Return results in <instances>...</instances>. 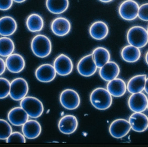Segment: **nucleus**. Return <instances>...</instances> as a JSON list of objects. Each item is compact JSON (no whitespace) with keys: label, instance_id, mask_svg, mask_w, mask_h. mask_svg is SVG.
I'll list each match as a JSON object with an SVG mask.
<instances>
[{"label":"nucleus","instance_id":"nucleus-37","mask_svg":"<svg viewBox=\"0 0 148 147\" xmlns=\"http://www.w3.org/2000/svg\"><path fill=\"white\" fill-rule=\"evenodd\" d=\"M100 1L102 2L103 3H109L110 2L112 1L113 0H99Z\"/></svg>","mask_w":148,"mask_h":147},{"label":"nucleus","instance_id":"nucleus-8","mask_svg":"<svg viewBox=\"0 0 148 147\" xmlns=\"http://www.w3.org/2000/svg\"><path fill=\"white\" fill-rule=\"evenodd\" d=\"M131 127L128 121L125 119H118L110 124L109 132L111 136L115 139H121L129 133Z\"/></svg>","mask_w":148,"mask_h":147},{"label":"nucleus","instance_id":"nucleus-14","mask_svg":"<svg viewBox=\"0 0 148 147\" xmlns=\"http://www.w3.org/2000/svg\"><path fill=\"white\" fill-rule=\"evenodd\" d=\"M6 68L10 72L18 73L23 70L25 66L24 58L18 54H12L5 60Z\"/></svg>","mask_w":148,"mask_h":147},{"label":"nucleus","instance_id":"nucleus-22","mask_svg":"<svg viewBox=\"0 0 148 147\" xmlns=\"http://www.w3.org/2000/svg\"><path fill=\"white\" fill-rule=\"evenodd\" d=\"M109 33V28L104 22L97 21L90 26L89 33L93 39L101 40L105 39Z\"/></svg>","mask_w":148,"mask_h":147},{"label":"nucleus","instance_id":"nucleus-1","mask_svg":"<svg viewBox=\"0 0 148 147\" xmlns=\"http://www.w3.org/2000/svg\"><path fill=\"white\" fill-rule=\"evenodd\" d=\"M90 101L95 108L102 110L108 109L111 106L113 99L108 90L103 88H98L91 92Z\"/></svg>","mask_w":148,"mask_h":147},{"label":"nucleus","instance_id":"nucleus-2","mask_svg":"<svg viewBox=\"0 0 148 147\" xmlns=\"http://www.w3.org/2000/svg\"><path fill=\"white\" fill-rule=\"evenodd\" d=\"M33 53L40 58L48 57L52 51V43L48 37L39 34L34 37L31 43Z\"/></svg>","mask_w":148,"mask_h":147},{"label":"nucleus","instance_id":"nucleus-33","mask_svg":"<svg viewBox=\"0 0 148 147\" xmlns=\"http://www.w3.org/2000/svg\"><path fill=\"white\" fill-rule=\"evenodd\" d=\"M13 2V0H0V10H8L12 7Z\"/></svg>","mask_w":148,"mask_h":147},{"label":"nucleus","instance_id":"nucleus-40","mask_svg":"<svg viewBox=\"0 0 148 147\" xmlns=\"http://www.w3.org/2000/svg\"><path fill=\"white\" fill-rule=\"evenodd\" d=\"M147 108H148V102Z\"/></svg>","mask_w":148,"mask_h":147},{"label":"nucleus","instance_id":"nucleus-36","mask_svg":"<svg viewBox=\"0 0 148 147\" xmlns=\"http://www.w3.org/2000/svg\"><path fill=\"white\" fill-rule=\"evenodd\" d=\"M26 0H13L14 2L17 3H21L24 2Z\"/></svg>","mask_w":148,"mask_h":147},{"label":"nucleus","instance_id":"nucleus-12","mask_svg":"<svg viewBox=\"0 0 148 147\" xmlns=\"http://www.w3.org/2000/svg\"><path fill=\"white\" fill-rule=\"evenodd\" d=\"M131 128L135 132L142 133L148 128V117L142 112H134L129 119Z\"/></svg>","mask_w":148,"mask_h":147},{"label":"nucleus","instance_id":"nucleus-30","mask_svg":"<svg viewBox=\"0 0 148 147\" xmlns=\"http://www.w3.org/2000/svg\"><path fill=\"white\" fill-rule=\"evenodd\" d=\"M10 83L4 78L0 77V99H4L9 96Z\"/></svg>","mask_w":148,"mask_h":147},{"label":"nucleus","instance_id":"nucleus-16","mask_svg":"<svg viewBox=\"0 0 148 147\" xmlns=\"http://www.w3.org/2000/svg\"><path fill=\"white\" fill-rule=\"evenodd\" d=\"M120 72L119 65L114 61H109L100 68L99 75L104 81L109 82L116 78Z\"/></svg>","mask_w":148,"mask_h":147},{"label":"nucleus","instance_id":"nucleus-24","mask_svg":"<svg viewBox=\"0 0 148 147\" xmlns=\"http://www.w3.org/2000/svg\"><path fill=\"white\" fill-rule=\"evenodd\" d=\"M121 55L123 59L130 63L136 62L140 59L141 51L140 48L131 45L124 47L121 52Z\"/></svg>","mask_w":148,"mask_h":147},{"label":"nucleus","instance_id":"nucleus-31","mask_svg":"<svg viewBox=\"0 0 148 147\" xmlns=\"http://www.w3.org/2000/svg\"><path fill=\"white\" fill-rule=\"evenodd\" d=\"M26 142V138L23 134L19 132H12L6 140L7 143H25Z\"/></svg>","mask_w":148,"mask_h":147},{"label":"nucleus","instance_id":"nucleus-15","mask_svg":"<svg viewBox=\"0 0 148 147\" xmlns=\"http://www.w3.org/2000/svg\"><path fill=\"white\" fill-rule=\"evenodd\" d=\"M51 28L55 35L64 36L68 34L70 32L71 24L70 21L65 17H57L51 23Z\"/></svg>","mask_w":148,"mask_h":147},{"label":"nucleus","instance_id":"nucleus-32","mask_svg":"<svg viewBox=\"0 0 148 147\" xmlns=\"http://www.w3.org/2000/svg\"><path fill=\"white\" fill-rule=\"evenodd\" d=\"M138 16L140 20L148 22V3H144L140 6Z\"/></svg>","mask_w":148,"mask_h":147},{"label":"nucleus","instance_id":"nucleus-39","mask_svg":"<svg viewBox=\"0 0 148 147\" xmlns=\"http://www.w3.org/2000/svg\"><path fill=\"white\" fill-rule=\"evenodd\" d=\"M147 33H148V27L147 30Z\"/></svg>","mask_w":148,"mask_h":147},{"label":"nucleus","instance_id":"nucleus-26","mask_svg":"<svg viewBox=\"0 0 148 147\" xmlns=\"http://www.w3.org/2000/svg\"><path fill=\"white\" fill-rule=\"evenodd\" d=\"M69 6V0H47L46 6L49 12L55 14L65 12Z\"/></svg>","mask_w":148,"mask_h":147},{"label":"nucleus","instance_id":"nucleus-28","mask_svg":"<svg viewBox=\"0 0 148 147\" xmlns=\"http://www.w3.org/2000/svg\"><path fill=\"white\" fill-rule=\"evenodd\" d=\"M14 49V43L11 39L4 36L0 38V56L7 58L13 53Z\"/></svg>","mask_w":148,"mask_h":147},{"label":"nucleus","instance_id":"nucleus-19","mask_svg":"<svg viewBox=\"0 0 148 147\" xmlns=\"http://www.w3.org/2000/svg\"><path fill=\"white\" fill-rule=\"evenodd\" d=\"M22 131L25 138L34 140L39 137L41 133L40 123L36 120H28L22 126Z\"/></svg>","mask_w":148,"mask_h":147},{"label":"nucleus","instance_id":"nucleus-25","mask_svg":"<svg viewBox=\"0 0 148 147\" xmlns=\"http://www.w3.org/2000/svg\"><path fill=\"white\" fill-rule=\"evenodd\" d=\"M92 54L97 68H101L110 60V52L105 47H97L94 49Z\"/></svg>","mask_w":148,"mask_h":147},{"label":"nucleus","instance_id":"nucleus-9","mask_svg":"<svg viewBox=\"0 0 148 147\" xmlns=\"http://www.w3.org/2000/svg\"><path fill=\"white\" fill-rule=\"evenodd\" d=\"M77 70L78 73L84 77L93 76L97 70V67L93 59L92 54L83 57L77 63Z\"/></svg>","mask_w":148,"mask_h":147},{"label":"nucleus","instance_id":"nucleus-17","mask_svg":"<svg viewBox=\"0 0 148 147\" xmlns=\"http://www.w3.org/2000/svg\"><path fill=\"white\" fill-rule=\"evenodd\" d=\"M29 117L28 115L21 107L13 108L8 114L9 122L16 127L22 126L29 120Z\"/></svg>","mask_w":148,"mask_h":147},{"label":"nucleus","instance_id":"nucleus-7","mask_svg":"<svg viewBox=\"0 0 148 147\" xmlns=\"http://www.w3.org/2000/svg\"><path fill=\"white\" fill-rule=\"evenodd\" d=\"M60 102L65 108L74 110L79 107L80 98L75 91L72 89H67L61 93Z\"/></svg>","mask_w":148,"mask_h":147},{"label":"nucleus","instance_id":"nucleus-35","mask_svg":"<svg viewBox=\"0 0 148 147\" xmlns=\"http://www.w3.org/2000/svg\"><path fill=\"white\" fill-rule=\"evenodd\" d=\"M144 90L146 93L148 95V78L146 79V83H145V88H144Z\"/></svg>","mask_w":148,"mask_h":147},{"label":"nucleus","instance_id":"nucleus-13","mask_svg":"<svg viewBox=\"0 0 148 147\" xmlns=\"http://www.w3.org/2000/svg\"><path fill=\"white\" fill-rule=\"evenodd\" d=\"M56 75L54 67L50 64H43L39 66L35 72L37 80L42 83H48L55 79Z\"/></svg>","mask_w":148,"mask_h":147},{"label":"nucleus","instance_id":"nucleus-34","mask_svg":"<svg viewBox=\"0 0 148 147\" xmlns=\"http://www.w3.org/2000/svg\"><path fill=\"white\" fill-rule=\"evenodd\" d=\"M6 69L5 61L3 59L0 58V76L2 75Z\"/></svg>","mask_w":148,"mask_h":147},{"label":"nucleus","instance_id":"nucleus-10","mask_svg":"<svg viewBox=\"0 0 148 147\" xmlns=\"http://www.w3.org/2000/svg\"><path fill=\"white\" fill-rule=\"evenodd\" d=\"M53 66L57 74L60 76H66L73 71V64L68 56L62 54L55 59Z\"/></svg>","mask_w":148,"mask_h":147},{"label":"nucleus","instance_id":"nucleus-18","mask_svg":"<svg viewBox=\"0 0 148 147\" xmlns=\"http://www.w3.org/2000/svg\"><path fill=\"white\" fill-rule=\"evenodd\" d=\"M78 127V121L75 116L67 115L63 117L60 120L58 124L59 130L66 135L73 134Z\"/></svg>","mask_w":148,"mask_h":147},{"label":"nucleus","instance_id":"nucleus-4","mask_svg":"<svg viewBox=\"0 0 148 147\" xmlns=\"http://www.w3.org/2000/svg\"><path fill=\"white\" fill-rule=\"evenodd\" d=\"M20 105L29 117L34 119L40 117L44 111L42 102L34 97L26 96L21 101Z\"/></svg>","mask_w":148,"mask_h":147},{"label":"nucleus","instance_id":"nucleus-11","mask_svg":"<svg viewBox=\"0 0 148 147\" xmlns=\"http://www.w3.org/2000/svg\"><path fill=\"white\" fill-rule=\"evenodd\" d=\"M148 99L142 92L132 94L128 100V106L134 112H143L147 108Z\"/></svg>","mask_w":148,"mask_h":147},{"label":"nucleus","instance_id":"nucleus-29","mask_svg":"<svg viewBox=\"0 0 148 147\" xmlns=\"http://www.w3.org/2000/svg\"><path fill=\"white\" fill-rule=\"evenodd\" d=\"M12 133L10 124L3 119H0V140H6Z\"/></svg>","mask_w":148,"mask_h":147},{"label":"nucleus","instance_id":"nucleus-38","mask_svg":"<svg viewBox=\"0 0 148 147\" xmlns=\"http://www.w3.org/2000/svg\"><path fill=\"white\" fill-rule=\"evenodd\" d=\"M145 60H146V63H147L148 65V51L146 54V56H145Z\"/></svg>","mask_w":148,"mask_h":147},{"label":"nucleus","instance_id":"nucleus-5","mask_svg":"<svg viewBox=\"0 0 148 147\" xmlns=\"http://www.w3.org/2000/svg\"><path fill=\"white\" fill-rule=\"evenodd\" d=\"M29 91L27 82L23 78H17L10 83L9 96L14 101H21Z\"/></svg>","mask_w":148,"mask_h":147},{"label":"nucleus","instance_id":"nucleus-21","mask_svg":"<svg viewBox=\"0 0 148 147\" xmlns=\"http://www.w3.org/2000/svg\"><path fill=\"white\" fill-rule=\"evenodd\" d=\"M107 90L112 96L119 98L126 93L127 85L124 80L116 78L109 81L107 85Z\"/></svg>","mask_w":148,"mask_h":147},{"label":"nucleus","instance_id":"nucleus-6","mask_svg":"<svg viewBox=\"0 0 148 147\" xmlns=\"http://www.w3.org/2000/svg\"><path fill=\"white\" fill-rule=\"evenodd\" d=\"M139 7V4L136 1L126 0L122 3L119 7V15L123 20H134L138 17Z\"/></svg>","mask_w":148,"mask_h":147},{"label":"nucleus","instance_id":"nucleus-20","mask_svg":"<svg viewBox=\"0 0 148 147\" xmlns=\"http://www.w3.org/2000/svg\"><path fill=\"white\" fill-rule=\"evenodd\" d=\"M16 21L10 16H4L0 18V35L4 37L12 35L16 29Z\"/></svg>","mask_w":148,"mask_h":147},{"label":"nucleus","instance_id":"nucleus-27","mask_svg":"<svg viewBox=\"0 0 148 147\" xmlns=\"http://www.w3.org/2000/svg\"><path fill=\"white\" fill-rule=\"evenodd\" d=\"M44 25L43 18L37 14H31L29 16L26 20L27 28L32 33H37L41 31Z\"/></svg>","mask_w":148,"mask_h":147},{"label":"nucleus","instance_id":"nucleus-3","mask_svg":"<svg viewBox=\"0 0 148 147\" xmlns=\"http://www.w3.org/2000/svg\"><path fill=\"white\" fill-rule=\"evenodd\" d=\"M127 37L130 45L139 48L144 47L148 43L147 31L140 26H134L130 28Z\"/></svg>","mask_w":148,"mask_h":147},{"label":"nucleus","instance_id":"nucleus-23","mask_svg":"<svg viewBox=\"0 0 148 147\" xmlns=\"http://www.w3.org/2000/svg\"><path fill=\"white\" fill-rule=\"evenodd\" d=\"M145 74L136 75L129 81L127 85V90L131 94L141 92L144 90L147 79Z\"/></svg>","mask_w":148,"mask_h":147}]
</instances>
